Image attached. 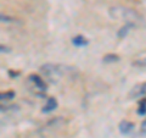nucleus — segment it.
Masks as SVG:
<instances>
[{"instance_id":"nucleus-11","label":"nucleus","mask_w":146,"mask_h":138,"mask_svg":"<svg viewBox=\"0 0 146 138\" xmlns=\"http://www.w3.org/2000/svg\"><path fill=\"white\" fill-rule=\"evenodd\" d=\"M138 114L139 115H145L146 114V99H143L139 104V109H138Z\"/></svg>"},{"instance_id":"nucleus-12","label":"nucleus","mask_w":146,"mask_h":138,"mask_svg":"<svg viewBox=\"0 0 146 138\" xmlns=\"http://www.w3.org/2000/svg\"><path fill=\"white\" fill-rule=\"evenodd\" d=\"M133 65L134 66H138V67H146V58L138 59V60L133 61Z\"/></svg>"},{"instance_id":"nucleus-1","label":"nucleus","mask_w":146,"mask_h":138,"mask_svg":"<svg viewBox=\"0 0 146 138\" xmlns=\"http://www.w3.org/2000/svg\"><path fill=\"white\" fill-rule=\"evenodd\" d=\"M110 16L115 20L124 21L127 25L131 27H144L145 20L133 9L124 6H113L110 9Z\"/></svg>"},{"instance_id":"nucleus-13","label":"nucleus","mask_w":146,"mask_h":138,"mask_svg":"<svg viewBox=\"0 0 146 138\" xmlns=\"http://www.w3.org/2000/svg\"><path fill=\"white\" fill-rule=\"evenodd\" d=\"M140 135L146 137V120L141 122V127H140Z\"/></svg>"},{"instance_id":"nucleus-3","label":"nucleus","mask_w":146,"mask_h":138,"mask_svg":"<svg viewBox=\"0 0 146 138\" xmlns=\"http://www.w3.org/2000/svg\"><path fill=\"white\" fill-rule=\"evenodd\" d=\"M145 94H146V82H144V83L135 84L133 88L130 89L128 96L131 98V99H135V98H139V96H143Z\"/></svg>"},{"instance_id":"nucleus-5","label":"nucleus","mask_w":146,"mask_h":138,"mask_svg":"<svg viewBox=\"0 0 146 138\" xmlns=\"http://www.w3.org/2000/svg\"><path fill=\"white\" fill-rule=\"evenodd\" d=\"M56 108H57V100L55 98H52V96H50V98L48 99V102H46V105L42 109V111L43 113H51Z\"/></svg>"},{"instance_id":"nucleus-14","label":"nucleus","mask_w":146,"mask_h":138,"mask_svg":"<svg viewBox=\"0 0 146 138\" xmlns=\"http://www.w3.org/2000/svg\"><path fill=\"white\" fill-rule=\"evenodd\" d=\"M9 73H10V76H18V75H20L18 72H12V71H10Z\"/></svg>"},{"instance_id":"nucleus-4","label":"nucleus","mask_w":146,"mask_h":138,"mask_svg":"<svg viewBox=\"0 0 146 138\" xmlns=\"http://www.w3.org/2000/svg\"><path fill=\"white\" fill-rule=\"evenodd\" d=\"M133 127H134L133 122L123 120L119 123V126H118V130H119V132L122 133V135H128V133H130L131 131H133Z\"/></svg>"},{"instance_id":"nucleus-8","label":"nucleus","mask_w":146,"mask_h":138,"mask_svg":"<svg viewBox=\"0 0 146 138\" xmlns=\"http://www.w3.org/2000/svg\"><path fill=\"white\" fill-rule=\"evenodd\" d=\"M102 61L104 62H117L119 61V56L117 54H106L105 56L102 58Z\"/></svg>"},{"instance_id":"nucleus-6","label":"nucleus","mask_w":146,"mask_h":138,"mask_svg":"<svg viewBox=\"0 0 146 138\" xmlns=\"http://www.w3.org/2000/svg\"><path fill=\"white\" fill-rule=\"evenodd\" d=\"M29 78H31V81L36 86V88H39L40 90H45V89H46V84H45L44 80H43V78H40L38 75H31Z\"/></svg>"},{"instance_id":"nucleus-10","label":"nucleus","mask_w":146,"mask_h":138,"mask_svg":"<svg viewBox=\"0 0 146 138\" xmlns=\"http://www.w3.org/2000/svg\"><path fill=\"white\" fill-rule=\"evenodd\" d=\"M1 100H11L12 98H15V92L13 90H9L5 93H1Z\"/></svg>"},{"instance_id":"nucleus-7","label":"nucleus","mask_w":146,"mask_h":138,"mask_svg":"<svg viewBox=\"0 0 146 138\" xmlns=\"http://www.w3.org/2000/svg\"><path fill=\"white\" fill-rule=\"evenodd\" d=\"M72 43L76 45V47H83V45L88 44V40H86L83 36H77L72 39Z\"/></svg>"},{"instance_id":"nucleus-9","label":"nucleus","mask_w":146,"mask_h":138,"mask_svg":"<svg viewBox=\"0 0 146 138\" xmlns=\"http://www.w3.org/2000/svg\"><path fill=\"white\" fill-rule=\"evenodd\" d=\"M130 29H131V26L130 25H125L124 27H122V28L118 31V37H119V38H124V37L129 33Z\"/></svg>"},{"instance_id":"nucleus-2","label":"nucleus","mask_w":146,"mask_h":138,"mask_svg":"<svg viewBox=\"0 0 146 138\" xmlns=\"http://www.w3.org/2000/svg\"><path fill=\"white\" fill-rule=\"evenodd\" d=\"M40 72H42L44 76L50 78L51 81H54V78L57 80V78H60L63 75L62 65H52V64H45V65H42L40 66Z\"/></svg>"}]
</instances>
